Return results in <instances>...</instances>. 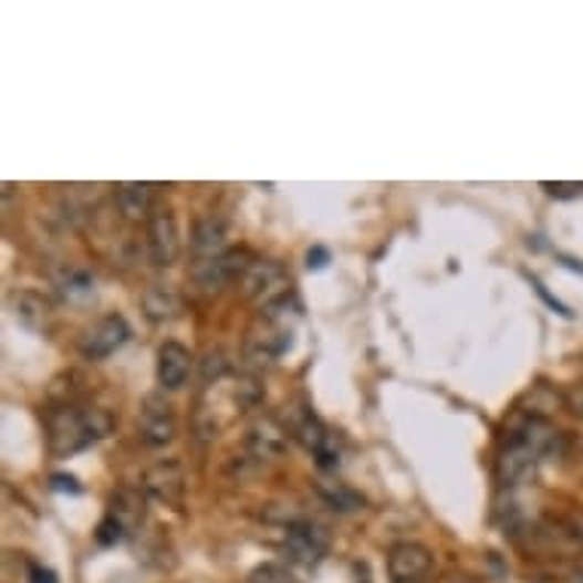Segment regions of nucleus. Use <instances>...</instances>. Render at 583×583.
<instances>
[{"instance_id": "f257e3e1", "label": "nucleus", "mask_w": 583, "mask_h": 583, "mask_svg": "<svg viewBox=\"0 0 583 583\" xmlns=\"http://www.w3.org/2000/svg\"><path fill=\"white\" fill-rule=\"evenodd\" d=\"M556 440L553 425L544 416H529L522 413L520 419H513V425L504 434V444L494 461V477L501 486H522L534 477V470L541 465V458L546 456V449Z\"/></svg>"}, {"instance_id": "f03ea898", "label": "nucleus", "mask_w": 583, "mask_h": 583, "mask_svg": "<svg viewBox=\"0 0 583 583\" xmlns=\"http://www.w3.org/2000/svg\"><path fill=\"white\" fill-rule=\"evenodd\" d=\"M114 431V416L104 406L62 404L46 416V437L52 456L67 458L90 449Z\"/></svg>"}, {"instance_id": "7ed1b4c3", "label": "nucleus", "mask_w": 583, "mask_h": 583, "mask_svg": "<svg viewBox=\"0 0 583 583\" xmlns=\"http://www.w3.org/2000/svg\"><path fill=\"white\" fill-rule=\"evenodd\" d=\"M144 513H147V494L140 489H132V486L116 489L111 494V501H107V510H104L98 529H95V541L102 546H114L119 541H126L128 534L140 529Z\"/></svg>"}, {"instance_id": "20e7f679", "label": "nucleus", "mask_w": 583, "mask_h": 583, "mask_svg": "<svg viewBox=\"0 0 583 583\" xmlns=\"http://www.w3.org/2000/svg\"><path fill=\"white\" fill-rule=\"evenodd\" d=\"M291 437H296V444L303 446L305 452L315 456V465L321 470H333L340 465V456H343L340 437L330 431L327 425L317 419L312 409H305V413H300V416L293 419Z\"/></svg>"}, {"instance_id": "39448f33", "label": "nucleus", "mask_w": 583, "mask_h": 583, "mask_svg": "<svg viewBox=\"0 0 583 583\" xmlns=\"http://www.w3.org/2000/svg\"><path fill=\"white\" fill-rule=\"evenodd\" d=\"M281 546H284V556L291 559V562L312 569V565H317L321 559L327 556L330 534L324 525H317L312 520H293L284 529Z\"/></svg>"}, {"instance_id": "423d86ee", "label": "nucleus", "mask_w": 583, "mask_h": 583, "mask_svg": "<svg viewBox=\"0 0 583 583\" xmlns=\"http://www.w3.org/2000/svg\"><path fill=\"white\" fill-rule=\"evenodd\" d=\"M241 291L263 312L267 305L279 303L281 296L291 293V281H288V272L279 260H254L251 269L244 272V279H241Z\"/></svg>"}, {"instance_id": "0eeeda50", "label": "nucleus", "mask_w": 583, "mask_h": 583, "mask_svg": "<svg viewBox=\"0 0 583 583\" xmlns=\"http://www.w3.org/2000/svg\"><path fill=\"white\" fill-rule=\"evenodd\" d=\"M147 254L156 267H175L180 257L178 217L171 208L156 205L147 217Z\"/></svg>"}, {"instance_id": "6e6552de", "label": "nucleus", "mask_w": 583, "mask_h": 583, "mask_svg": "<svg viewBox=\"0 0 583 583\" xmlns=\"http://www.w3.org/2000/svg\"><path fill=\"white\" fill-rule=\"evenodd\" d=\"M525 534H529L534 550L544 553V556L569 559L583 553V529L581 525H574V522L546 520L532 525V529H525Z\"/></svg>"}, {"instance_id": "1a4fd4ad", "label": "nucleus", "mask_w": 583, "mask_h": 583, "mask_svg": "<svg viewBox=\"0 0 583 583\" xmlns=\"http://www.w3.org/2000/svg\"><path fill=\"white\" fill-rule=\"evenodd\" d=\"M251 269V254L248 251H227V254L211 257V260H196L192 267V281L205 293H217L229 288L232 281L244 279V272Z\"/></svg>"}, {"instance_id": "9d476101", "label": "nucleus", "mask_w": 583, "mask_h": 583, "mask_svg": "<svg viewBox=\"0 0 583 583\" xmlns=\"http://www.w3.org/2000/svg\"><path fill=\"white\" fill-rule=\"evenodd\" d=\"M138 431L140 440L147 446H153V449L175 440V434H178V416H175V406L168 404L163 394H147V397H144L138 416Z\"/></svg>"}, {"instance_id": "9b49d317", "label": "nucleus", "mask_w": 583, "mask_h": 583, "mask_svg": "<svg viewBox=\"0 0 583 583\" xmlns=\"http://www.w3.org/2000/svg\"><path fill=\"white\" fill-rule=\"evenodd\" d=\"M184 489H187V477H184L180 461H175V458L156 461L140 477V492L153 498V501L165 504V508H178L180 498H184Z\"/></svg>"}, {"instance_id": "f8f14e48", "label": "nucleus", "mask_w": 583, "mask_h": 583, "mask_svg": "<svg viewBox=\"0 0 583 583\" xmlns=\"http://www.w3.org/2000/svg\"><path fill=\"white\" fill-rule=\"evenodd\" d=\"M128 336H132V327H128L126 317L104 315L83 333L80 352H83V357H90V361H104V357L119 352L128 343Z\"/></svg>"}, {"instance_id": "ddd939ff", "label": "nucleus", "mask_w": 583, "mask_h": 583, "mask_svg": "<svg viewBox=\"0 0 583 583\" xmlns=\"http://www.w3.org/2000/svg\"><path fill=\"white\" fill-rule=\"evenodd\" d=\"M431 550L416 541H400L388 550V583H425L431 574Z\"/></svg>"}, {"instance_id": "4468645a", "label": "nucleus", "mask_w": 583, "mask_h": 583, "mask_svg": "<svg viewBox=\"0 0 583 583\" xmlns=\"http://www.w3.org/2000/svg\"><path fill=\"white\" fill-rule=\"evenodd\" d=\"M192 369V355L187 345L180 343H163L156 352V379L163 385L165 392H178L187 385Z\"/></svg>"}, {"instance_id": "2eb2a0df", "label": "nucleus", "mask_w": 583, "mask_h": 583, "mask_svg": "<svg viewBox=\"0 0 583 583\" xmlns=\"http://www.w3.org/2000/svg\"><path fill=\"white\" fill-rule=\"evenodd\" d=\"M288 437L291 434L284 431L275 419H260L244 434V452L254 461H275V458L284 456Z\"/></svg>"}, {"instance_id": "dca6fc26", "label": "nucleus", "mask_w": 583, "mask_h": 583, "mask_svg": "<svg viewBox=\"0 0 583 583\" xmlns=\"http://www.w3.org/2000/svg\"><path fill=\"white\" fill-rule=\"evenodd\" d=\"M229 241V227L223 217H202L199 223H196V229H192V239H190V248L192 254H196V260H211V257H220L227 254Z\"/></svg>"}, {"instance_id": "f3484780", "label": "nucleus", "mask_w": 583, "mask_h": 583, "mask_svg": "<svg viewBox=\"0 0 583 583\" xmlns=\"http://www.w3.org/2000/svg\"><path fill=\"white\" fill-rule=\"evenodd\" d=\"M116 208L126 220H140V217H150L153 205V184H119L114 190Z\"/></svg>"}, {"instance_id": "a211bd4d", "label": "nucleus", "mask_w": 583, "mask_h": 583, "mask_svg": "<svg viewBox=\"0 0 583 583\" xmlns=\"http://www.w3.org/2000/svg\"><path fill=\"white\" fill-rule=\"evenodd\" d=\"M13 315L19 324H25L28 330H43L50 321V303L34 291H19L10 296Z\"/></svg>"}, {"instance_id": "6ab92c4d", "label": "nucleus", "mask_w": 583, "mask_h": 583, "mask_svg": "<svg viewBox=\"0 0 583 583\" xmlns=\"http://www.w3.org/2000/svg\"><path fill=\"white\" fill-rule=\"evenodd\" d=\"M140 305H144V312L150 321H168V317H178L180 315V296L171 288H163V284H153L144 291L140 296Z\"/></svg>"}, {"instance_id": "aec40b11", "label": "nucleus", "mask_w": 583, "mask_h": 583, "mask_svg": "<svg viewBox=\"0 0 583 583\" xmlns=\"http://www.w3.org/2000/svg\"><path fill=\"white\" fill-rule=\"evenodd\" d=\"M321 494H324V501H327L330 508L340 510V513H352V510H361V504H364L361 494L345 489L340 482H324V486H321Z\"/></svg>"}, {"instance_id": "412c9836", "label": "nucleus", "mask_w": 583, "mask_h": 583, "mask_svg": "<svg viewBox=\"0 0 583 583\" xmlns=\"http://www.w3.org/2000/svg\"><path fill=\"white\" fill-rule=\"evenodd\" d=\"M199 367H202V382H208V385L217 379H223L229 369L227 352H223V348H208L202 361H199Z\"/></svg>"}, {"instance_id": "4be33fe9", "label": "nucleus", "mask_w": 583, "mask_h": 583, "mask_svg": "<svg viewBox=\"0 0 583 583\" xmlns=\"http://www.w3.org/2000/svg\"><path fill=\"white\" fill-rule=\"evenodd\" d=\"M62 293L67 300H86L92 296V275L90 272H83V269H74V272H67L62 281Z\"/></svg>"}, {"instance_id": "5701e85b", "label": "nucleus", "mask_w": 583, "mask_h": 583, "mask_svg": "<svg viewBox=\"0 0 583 583\" xmlns=\"http://www.w3.org/2000/svg\"><path fill=\"white\" fill-rule=\"evenodd\" d=\"M248 583H303V581H296V574L284 569V565L267 562V565H260V569L251 571Z\"/></svg>"}, {"instance_id": "b1692460", "label": "nucleus", "mask_w": 583, "mask_h": 583, "mask_svg": "<svg viewBox=\"0 0 583 583\" xmlns=\"http://www.w3.org/2000/svg\"><path fill=\"white\" fill-rule=\"evenodd\" d=\"M541 190H546L550 196H556V199H577L583 196V184H565V180H541Z\"/></svg>"}, {"instance_id": "393cba45", "label": "nucleus", "mask_w": 583, "mask_h": 583, "mask_svg": "<svg viewBox=\"0 0 583 583\" xmlns=\"http://www.w3.org/2000/svg\"><path fill=\"white\" fill-rule=\"evenodd\" d=\"M50 486L55 489V492H71V494L80 492V482H76L74 477H64V473H55V477L50 480Z\"/></svg>"}, {"instance_id": "a878e982", "label": "nucleus", "mask_w": 583, "mask_h": 583, "mask_svg": "<svg viewBox=\"0 0 583 583\" xmlns=\"http://www.w3.org/2000/svg\"><path fill=\"white\" fill-rule=\"evenodd\" d=\"M28 583H59L55 571L43 569V565H31L28 569Z\"/></svg>"}, {"instance_id": "bb28decb", "label": "nucleus", "mask_w": 583, "mask_h": 583, "mask_svg": "<svg viewBox=\"0 0 583 583\" xmlns=\"http://www.w3.org/2000/svg\"><path fill=\"white\" fill-rule=\"evenodd\" d=\"M327 260H330L327 248H312V251L305 254V267H309V269H324V267H327Z\"/></svg>"}, {"instance_id": "cd10ccee", "label": "nucleus", "mask_w": 583, "mask_h": 583, "mask_svg": "<svg viewBox=\"0 0 583 583\" xmlns=\"http://www.w3.org/2000/svg\"><path fill=\"white\" fill-rule=\"evenodd\" d=\"M434 583H470L465 574H456V571H449V574H444V577H437Z\"/></svg>"}, {"instance_id": "c85d7f7f", "label": "nucleus", "mask_w": 583, "mask_h": 583, "mask_svg": "<svg viewBox=\"0 0 583 583\" xmlns=\"http://www.w3.org/2000/svg\"><path fill=\"white\" fill-rule=\"evenodd\" d=\"M577 413L583 416V392H581V397H577Z\"/></svg>"}, {"instance_id": "c756f323", "label": "nucleus", "mask_w": 583, "mask_h": 583, "mask_svg": "<svg viewBox=\"0 0 583 583\" xmlns=\"http://www.w3.org/2000/svg\"><path fill=\"white\" fill-rule=\"evenodd\" d=\"M361 583H369V577H367V569H364V581H361Z\"/></svg>"}, {"instance_id": "7c9ffc66", "label": "nucleus", "mask_w": 583, "mask_h": 583, "mask_svg": "<svg viewBox=\"0 0 583 583\" xmlns=\"http://www.w3.org/2000/svg\"><path fill=\"white\" fill-rule=\"evenodd\" d=\"M577 583H583V571H581V574H577Z\"/></svg>"}]
</instances>
